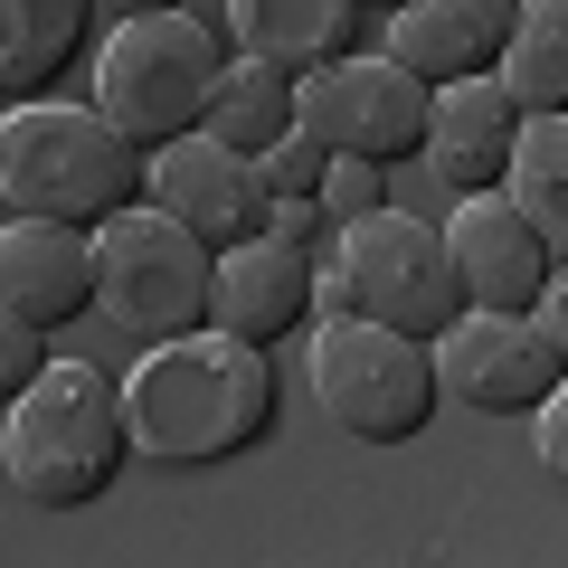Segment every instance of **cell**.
<instances>
[{
	"label": "cell",
	"mask_w": 568,
	"mask_h": 568,
	"mask_svg": "<svg viewBox=\"0 0 568 568\" xmlns=\"http://www.w3.org/2000/svg\"><path fill=\"white\" fill-rule=\"evenodd\" d=\"M361 0H227V48L284 67V77H323V67L361 58Z\"/></svg>",
	"instance_id": "cell-16"
},
{
	"label": "cell",
	"mask_w": 568,
	"mask_h": 568,
	"mask_svg": "<svg viewBox=\"0 0 568 568\" xmlns=\"http://www.w3.org/2000/svg\"><path fill=\"white\" fill-rule=\"evenodd\" d=\"M530 446H540V474H549V484H568V379L540 398V417H530Z\"/></svg>",
	"instance_id": "cell-25"
},
{
	"label": "cell",
	"mask_w": 568,
	"mask_h": 568,
	"mask_svg": "<svg viewBox=\"0 0 568 568\" xmlns=\"http://www.w3.org/2000/svg\"><path fill=\"white\" fill-rule=\"evenodd\" d=\"M133 455V407L95 361H48L0 417V474L29 511H85Z\"/></svg>",
	"instance_id": "cell-2"
},
{
	"label": "cell",
	"mask_w": 568,
	"mask_h": 568,
	"mask_svg": "<svg viewBox=\"0 0 568 568\" xmlns=\"http://www.w3.org/2000/svg\"><path fill=\"white\" fill-rule=\"evenodd\" d=\"M304 123L342 152V162H417L436 133V85L417 67L379 58H342L323 77H304Z\"/></svg>",
	"instance_id": "cell-8"
},
{
	"label": "cell",
	"mask_w": 568,
	"mask_h": 568,
	"mask_svg": "<svg viewBox=\"0 0 568 568\" xmlns=\"http://www.w3.org/2000/svg\"><path fill=\"white\" fill-rule=\"evenodd\" d=\"M256 162H265V190H275V200H323V181H332V162H342V152H332L313 123H294L275 152H256Z\"/></svg>",
	"instance_id": "cell-21"
},
{
	"label": "cell",
	"mask_w": 568,
	"mask_h": 568,
	"mask_svg": "<svg viewBox=\"0 0 568 568\" xmlns=\"http://www.w3.org/2000/svg\"><path fill=\"white\" fill-rule=\"evenodd\" d=\"M521 95L503 77H465V85H436V133H426V162L455 200L474 190H503L511 181V152H521Z\"/></svg>",
	"instance_id": "cell-15"
},
{
	"label": "cell",
	"mask_w": 568,
	"mask_h": 568,
	"mask_svg": "<svg viewBox=\"0 0 568 568\" xmlns=\"http://www.w3.org/2000/svg\"><path fill=\"white\" fill-rule=\"evenodd\" d=\"M503 190L540 219L549 256L568 265V114H530L521 123V152H511V181Z\"/></svg>",
	"instance_id": "cell-20"
},
{
	"label": "cell",
	"mask_w": 568,
	"mask_h": 568,
	"mask_svg": "<svg viewBox=\"0 0 568 568\" xmlns=\"http://www.w3.org/2000/svg\"><path fill=\"white\" fill-rule=\"evenodd\" d=\"M323 209L332 219H379L388 209V162H332V181H323Z\"/></svg>",
	"instance_id": "cell-22"
},
{
	"label": "cell",
	"mask_w": 568,
	"mask_h": 568,
	"mask_svg": "<svg viewBox=\"0 0 568 568\" xmlns=\"http://www.w3.org/2000/svg\"><path fill=\"white\" fill-rule=\"evenodd\" d=\"M227 58H237V48L209 20H190V10L123 20L114 39H104V58H95V114H114L142 152H162V142H181V133L209 123Z\"/></svg>",
	"instance_id": "cell-6"
},
{
	"label": "cell",
	"mask_w": 568,
	"mask_h": 568,
	"mask_svg": "<svg viewBox=\"0 0 568 568\" xmlns=\"http://www.w3.org/2000/svg\"><path fill=\"white\" fill-rule=\"evenodd\" d=\"M152 200H162L171 219H190L209 246H246V237H265V219H275L265 162L237 152V142H219L209 123L152 152Z\"/></svg>",
	"instance_id": "cell-10"
},
{
	"label": "cell",
	"mask_w": 568,
	"mask_h": 568,
	"mask_svg": "<svg viewBox=\"0 0 568 568\" xmlns=\"http://www.w3.org/2000/svg\"><path fill=\"white\" fill-rule=\"evenodd\" d=\"M104 256V323H123L133 342H181V332H209L219 313V246L190 219H171L162 200H133L95 227Z\"/></svg>",
	"instance_id": "cell-7"
},
{
	"label": "cell",
	"mask_w": 568,
	"mask_h": 568,
	"mask_svg": "<svg viewBox=\"0 0 568 568\" xmlns=\"http://www.w3.org/2000/svg\"><path fill=\"white\" fill-rule=\"evenodd\" d=\"M95 294H104L95 227H67V219H10L0 227V313L58 332V323H77Z\"/></svg>",
	"instance_id": "cell-12"
},
{
	"label": "cell",
	"mask_w": 568,
	"mask_h": 568,
	"mask_svg": "<svg viewBox=\"0 0 568 568\" xmlns=\"http://www.w3.org/2000/svg\"><path fill=\"white\" fill-rule=\"evenodd\" d=\"M294 123H304V77H284V67H265V58H227L219 104H209V133L237 142V152H275Z\"/></svg>",
	"instance_id": "cell-18"
},
{
	"label": "cell",
	"mask_w": 568,
	"mask_h": 568,
	"mask_svg": "<svg viewBox=\"0 0 568 568\" xmlns=\"http://www.w3.org/2000/svg\"><path fill=\"white\" fill-rule=\"evenodd\" d=\"M436 379L474 417H540V398L568 379V361H559L540 313H484L474 304L465 323L436 332Z\"/></svg>",
	"instance_id": "cell-9"
},
{
	"label": "cell",
	"mask_w": 568,
	"mask_h": 568,
	"mask_svg": "<svg viewBox=\"0 0 568 568\" xmlns=\"http://www.w3.org/2000/svg\"><path fill=\"white\" fill-rule=\"evenodd\" d=\"M540 323H549V342H559V361H568V265L549 275V294H540Z\"/></svg>",
	"instance_id": "cell-26"
},
{
	"label": "cell",
	"mask_w": 568,
	"mask_h": 568,
	"mask_svg": "<svg viewBox=\"0 0 568 568\" xmlns=\"http://www.w3.org/2000/svg\"><path fill=\"white\" fill-rule=\"evenodd\" d=\"M123 407H133V446L162 474L237 465L275 426V361H265V342H237L209 323L142 351V369L123 379Z\"/></svg>",
	"instance_id": "cell-1"
},
{
	"label": "cell",
	"mask_w": 568,
	"mask_h": 568,
	"mask_svg": "<svg viewBox=\"0 0 568 568\" xmlns=\"http://www.w3.org/2000/svg\"><path fill=\"white\" fill-rule=\"evenodd\" d=\"M503 85L521 95V114H568V0H521Z\"/></svg>",
	"instance_id": "cell-19"
},
{
	"label": "cell",
	"mask_w": 568,
	"mask_h": 568,
	"mask_svg": "<svg viewBox=\"0 0 568 568\" xmlns=\"http://www.w3.org/2000/svg\"><path fill=\"white\" fill-rule=\"evenodd\" d=\"M104 20H162V10H181V0H95Z\"/></svg>",
	"instance_id": "cell-27"
},
{
	"label": "cell",
	"mask_w": 568,
	"mask_h": 568,
	"mask_svg": "<svg viewBox=\"0 0 568 568\" xmlns=\"http://www.w3.org/2000/svg\"><path fill=\"white\" fill-rule=\"evenodd\" d=\"M313 313H323V256H304V246H284V237L219 246V313H209L219 332L275 351L284 332H304Z\"/></svg>",
	"instance_id": "cell-13"
},
{
	"label": "cell",
	"mask_w": 568,
	"mask_h": 568,
	"mask_svg": "<svg viewBox=\"0 0 568 568\" xmlns=\"http://www.w3.org/2000/svg\"><path fill=\"white\" fill-rule=\"evenodd\" d=\"M446 237H455V265H465V304H484V313H540L559 256H549L540 219H530L511 190H474V200H455Z\"/></svg>",
	"instance_id": "cell-11"
},
{
	"label": "cell",
	"mask_w": 568,
	"mask_h": 568,
	"mask_svg": "<svg viewBox=\"0 0 568 568\" xmlns=\"http://www.w3.org/2000/svg\"><path fill=\"white\" fill-rule=\"evenodd\" d=\"M323 313H369V323H398L417 342H436L446 323H465V265H455L446 227L379 209V219H351L323 246Z\"/></svg>",
	"instance_id": "cell-4"
},
{
	"label": "cell",
	"mask_w": 568,
	"mask_h": 568,
	"mask_svg": "<svg viewBox=\"0 0 568 568\" xmlns=\"http://www.w3.org/2000/svg\"><path fill=\"white\" fill-rule=\"evenodd\" d=\"M361 10H407V0H361Z\"/></svg>",
	"instance_id": "cell-28"
},
{
	"label": "cell",
	"mask_w": 568,
	"mask_h": 568,
	"mask_svg": "<svg viewBox=\"0 0 568 568\" xmlns=\"http://www.w3.org/2000/svg\"><path fill=\"white\" fill-rule=\"evenodd\" d=\"M521 0H407L388 10V58L417 67L426 85H465V77H503Z\"/></svg>",
	"instance_id": "cell-14"
},
{
	"label": "cell",
	"mask_w": 568,
	"mask_h": 568,
	"mask_svg": "<svg viewBox=\"0 0 568 568\" xmlns=\"http://www.w3.org/2000/svg\"><path fill=\"white\" fill-rule=\"evenodd\" d=\"M265 237H284V246H304V256H313V246H332V237H342V219H332L323 200H275Z\"/></svg>",
	"instance_id": "cell-24"
},
{
	"label": "cell",
	"mask_w": 568,
	"mask_h": 568,
	"mask_svg": "<svg viewBox=\"0 0 568 568\" xmlns=\"http://www.w3.org/2000/svg\"><path fill=\"white\" fill-rule=\"evenodd\" d=\"M133 200H152V152H142L114 114L48 104V95H29V104L0 114V209H10V219L104 227Z\"/></svg>",
	"instance_id": "cell-3"
},
{
	"label": "cell",
	"mask_w": 568,
	"mask_h": 568,
	"mask_svg": "<svg viewBox=\"0 0 568 568\" xmlns=\"http://www.w3.org/2000/svg\"><path fill=\"white\" fill-rule=\"evenodd\" d=\"M95 0H0V95L29 104L85 58Z\"/></svg>",
	"instance_id": "cell-17"
},
{
	"label": "cell",
	"mask_w": 568,
	"mask_h": 568,
	"mask_svg": "<svg viewBox=\"0 0 568 568\" xmlns=\"http://www.w3.org/2000/svg\"><path fill=\"white\" fill-rule=\"evenodd\" d=\"M39 369H48V323H20V313H0V398H20Z\"/></svg>",
	"instance_id": "cell-23"
},
{
	"label": "cell",
	"mask_w": 568,
	"mask_h": 568,
	"mask_svg": "<svg viewBox=\"0 0 568 568\" xmlns=\"http://www.w3.org/2000/svg\"><path fill=\"white\" fill-rule=\"evenodd\" d=\"M313 398L342 436L361 446H407L426 436V417L446 407V379H436V342L398 323H369V313H323L313 323Z\"/></svg>",
	"instance_id": "cell-5"
}]
</instances>
